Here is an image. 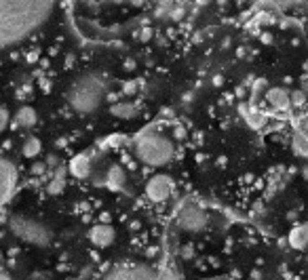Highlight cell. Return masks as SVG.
Wrapping results in <instances>:
<instances>
[{"label": "cell", "instance_id": "6da1fadb", "mask_svg": "<svg viewBox=\"0 0 308 280\" xmlns=\"http://www.w3.org/2000/svg\"><path fill=\"white\" fill-rule=\"evenodd\" d=\"M53 3H0V49L21 43L53 15Z\"/></svg>", "mask_w": 308, "mask_h": 280}, {"label": "cell", "instance_id": "30bf717a", "mask_svg": "<svg viewBox=\"0 0 308 280\" xmlns=\"http://www.w3.org/2000/svg\"><path fill=\"white\" fill-rule=\"evenodd\" d=\"M89 238H91V242H93L95 247L106 249V247H110L112 242H114L116 232H114V228H112L110 223H97L95 228H91Z\"/></svg>", "mask_w": 308, "mask_h": 280}, {"label": "cell", "instance_id": "4316f807", "mask_svg": "<svg viewBox=\"0 0 308 280\" xmlns=\"http://www.w3.org/2000/svg\"><path fill=\"white\" fill-rule=\"evenodd\" d=\"M260 38H262V43H264V45H270V43H272V34H262Z\"/></svg>", "mask_w": 308, "mask_h": 280}, {"label": "cell", "instance_id": "5bb4252c", "mask_svg": "<svg viewBox=\"0 0 308 280\" xmlns=\"http://www.w3.org/2000/svg\"><path fill=\"white\" fill-rule=\"evenodd\" d=\"M110 114L114 118H120V120H131L137 116V106L129 103V101H118L110 108Z\"/></svg>", "mask_w": 308, "mask_h": 280}, {"label": "cell", "instance_id": "603a6c76", "mask_svg": "<svg viewBox=\"0 0 308 280\" xmlns=\"http://www.w3.org/2000/svg\"><path fill=\"white\" fill-rule=\"evenodd\" d=\"M137 38L142 40V43H148V40L152 38V27H148V25H146V27H142V30L137 32Z\"/></svg>", "mask_w": 308, "mask_h": 280}, {"label": "cell", "instance_id": "44dd1931", "mask_svg": "<svg viewBox=\"0 0 308 280\" xmlns=\"http://www.w3.org/2000/svg\"><path fill=\"white\" fill-rule=\"evenodd\" d=\"M9 112H7V108H3L0 106V133H3L7 127H9Z\"/></svg>", "mask_w": 308, "mask_h": 280}, {"label": "cell", "instance_id": "ba28073f", "mask_svg": "<svg viewBox=\"0 0 308 280\" xmlns=\"http://www.w3.org/2000/svg\"><path fill=\"white\" fill-rule=\"evenodd\" d=\"M17 186V171L9 160L0 158V204L11 200L13 192Z\"/></svg>", "mask_w": 308, "mask_h": 280}, {"label": "cell", "instance_id": "52a82bcc", "mask_svg": "<svg viewBox=\"0 0 308 280\" xmlns=\"http://www.w3.org/2000/svg\"><path fill=\"white\" fill-rule=\"evenodd\" d=\"M173 194V181L167 175H152L146 184V196L152 202H165Z\"/></svg>", "mask_w": 308, "mask_h": 280}, {"label": "cell", "instance_id": "3957f363", "mask_svg": "<svg viewBox=\"0 0 308 280\" xmlns=\"http://www.w3.org/2000/svg\"><path fill=\"white\" fill-rule=\"evenodd\" d=\"M133 152H135V158L148 166H165L175 156V148L169 139L150 129H146L144 133H139L135 137Z\"/></svg>", "mask_w": 308, "mask_h": 280}, {"label": "cell", "instance_id": "ac0fdd59", "mask_svg": "<svg viewBox=\"0 0 308 280\" xmlns=\"http://www.w3.org/2000/svg\"><path fill=\"white\" fill-rule=\"evenodd\" d=\"M40 150H43V144H40L38 137H27L21 146V154L25 158H36L40 154Z\"/></svg>", "mask_w": 308, "mask_h": 280}, {"label": "cell", "instance_id": "9c48e42d", "mask_svg": "<svg viewBox=\"0 0 308 280\" xmlns=\"http://www.w3.org/2000/svg\"><path fill=\"white\" fill-rule=\"evenodd\" d=\"M291 150H293V154H296V156L308 160V118L302 120L298 127H296V131H293Z\"/></svg>", "mask_w": 308, "mask_h": 280}, {"label": "cell", "instance_id": "83f0119b", "mask_svg": "<svg viewBox=\"0 0 308 280\" xmlns=\"http://www.w3.org/2000/svg\"><path fill=\"white\" fill-rule=\"evenodd\" d=\"M175 137H177V139H184V137H186L184 127H177V129H175Z\"/></svg>", "mask_w": 308, "mask_h": 280}, {"label": "cell", "instance_id": "484cf974", "mask_svg": "<svg viewBox=\"0 0 308 280\" xmlns=\"http://www.w3.org/2000/svg\"><path fill=\"white\" fill-rule=\"evenodd\" d=\"M122 93H125V95H133V93H135V85H133V82H127V85H122Z\"/></svg>", "mask_w": 308, "mask_h": 280}, {"label": "cell", "instance_id": "277c9868", "mask_svg": "<svg viewBox=\"0 0 308 280\" xmlns=\"http://www.w3.org/2000/svg\"><path fill=\"white\" fill-rule=\"evenodd\" d=\"M9 230L13 236H17L19 240L34 244V247H47L51 242V230L40 223L38 219H30L23 215H15L9 219Z\"/></svg>", "mask_w": 308, "mask_h": 280}, {"label": "cell", "instance_id": "2e32d148", "mask_svg": "<svg viewBox=\"0 0 308 280\" xmlns=\"http://www.w3.org/2000/svg\"><path fill=\"white\" fill-rule=\"evenodd\" d=\"M289 244L291 249L302 251L308 247V226H296L289 232Z\"/></svg>", "mask_w": 308, "mask_h": 280}, {"label": "cell", "instance_id": "f546056e", "mask_svg": "<svg viewBox=\"0 0 308 280\" xmlns=\"http://www.w3.org/2000/svg\"><path fill=\"white\" fill-rule=\"evenodd\" d=\"M125 67H127V69H133V67H135V63H133V59H129V61H127V65H125Z\"/></svg>", "mask_w": 308, "mask_h": 280}, {"label": "cell", "instance_id": "ffe728a7", "mask_svg": "<svg viewBox=\"0 0 308 280\" xmlns=\"http://www.w3.org/2000/svg\"><path fill=\"white\" fill-rule=\"evenodd\" d=\"M306 97H308V95H306L302 89H296V91L289 93V99H291L293 106H304V103H306Z\"/></svg>", "mask_w": 308, "mask_h": 280}, {"label": "cell", "instance_id": "4fadbf2b", "mask_svg": "<svg viewBox=\"0 0 308 280\" xmlns=\"http://www.w3.org/2000/svg\"><path fill=\"white\" fill-rule=\"evenodd\" d=\"M125 181H127V173L120 164H112L108 169V175H106V186L110 190H120L125 188Z\"/></svg>", "mask_w": 308, "mask_h": 280}, {"label": "cell", "instance_id": "d4e9b609", "mask_svg": "<svg viewBox=\"0 0 308 280\" xmlns=\"http://www.w3.org/2000/svg\"><path fill=\"white\" fill-rule=\"evenodd\" d=\"M181 257H184V259H192V257H194V249H192V244H186L184 249H181Z\"/></svg>", "mask_w": 308, "mask_h": 280}, {"label": "cell", "instance_id": "5b68a950", "mask_svg": "<svg viewBox=\"0 0 308 280\" xmlns=\"http://www.w3.org/2000/svg\"><path fill=\"white\" fill-rule=\"evenodd\" d=\"M102 280H177L169 268H150L142 263L116 265Z\"/></svg>", "mask_w": 308, "mask_h": 280}, {"label": "cell", "instance_id": "7402d4cb", "mask_svg": "<svg viewBox=\"0 0 308 280\" xmlns=\"http://www.w3.org/2000/svg\"><path fill=\"white\" fill-rule=\"evenodd\" d=\"M171 9H173V11L169 13V17H171L173 21H179L181 17H184V15H186V11H184V7H179V5H177V7H171Z\"/></svg>", "mask_w": 308, "mask_h": 280}, {"label": "cell", "instance_id": "4dcf8cb0", "mask_svg": "<svg viewBox=\"0 0 308 280\" xmlns=\"http://www.w3.org/2000/svg\"><path fill=\"white\" fill-rule=\"evenodd\" d=\"M302 91H304V93H306V95H308V78H306V80H304V87H302Z\"/></svg>", "mask_w": 308, "mask_h": 280}, {"label": "cell", "instance_id": "1f68e13d", "mask_svg": "<svg viewBox=\"0 0 308 280\" xmlns=\"http://www.w3.org/2000/svg\"><path fill=\"white\" fill-rule=\"evenodd\" d=\"M0 280H7V278H5V276H3V274H0Z\"/></svg>", "mask_w": 308, "mask_h": 280}, {"label": "cell", "instance_id": "f1b7e54d", "mask_svg": "<svg viewBox=\"0 0 308 280\" xmlns=\"http://www.w3.org/2000/svg\"><path fill=\"white\" fill-rule=\"evenodd\" d=\"M302 177L308 181V164H304V166H302Z\"/></svg>", "mask_w": 308, "mask_h": 280}, {"label": "cell", "instance_id": "7a4b0ae2", "mask_svg": "<svg viewBox=\"0 0 308 280\" xmlns=\"http://www.w3.org/2000/svg\"><path fill=\"white\" fill-rule=\"evenodd\" d=\"M106 95V87H104V78L100 74H85L80 76L72 87L68 91V103L76 114L87 116L100 108L102 99Z\"/></svg>", "mask_w": 308, "mask_h": 280}, {"label": "cell", "instance_id": "cb8c5ba5", "mask_svg": "<svg viewBox=\"0 0 308 280\" xmlns=\"http://www.w3.org/2000/svg\"><path fill=\"white\" fill-rule=\"evenodd\" d=\"M30 171H32V175H43L47 171V162H34Z\"/></svg>", "mask_w": 308, "mask_h": 280}, {"label": "cell", "instance_id": "d6986e66", "mask_svg": "<svg viewBox=\"0 0 308 280\" xmlns=\"http://www.w3.org/2000/svg\"><path fill=\"white\" fill-rule=\"evenodd\" d=\"M104 144H106V146H110V148H120V146L127 144V137L120 135V133H114V135L106 137V139H104Z\"/></svg>", "mask_w": 308, "mask_h": 280}, {"label": "cell", "instance_id": "8fae6325", "mask_svg": "<svg viewBox=\"0 0 308 280\" xmlns=\"http://www.w3.org/2000/svg\"><path fill=\"white\" fill-rule=\"evenodd\" d=\"M68 173L74 175L76 179H87L91 175V158L87 154H76L68 164Z\"/></svg>", "mask_w": 308, "mask_h": 280}, {"label": "cell", "instance_id": "e0dca14e", "mask_svg": "<svg viewBox=\"0 0 308 280\" xmlns=\"http://www.w3.org/2000/svg\"><path fill=\"white\" fill-rule=\"evenodd\" d=\"M66 175H68L66 166H57V171H55L53 179L49 181V186H47V190H49L51 196H59L64 192V188H66Z\"/></svg>", "mask_w": 308, "mask_h": 280}, {"label": "cell", "instance_id": "8992f818", "mask_svg": "<svg viewBox=\"0 0 308 280\" xmlns=\"http://www.w3.org/2000/svg\"><path fill=\"white\" fill-rule=\"evenodd\" d=\"M207 223H209V217H207V213L203 211L201 206H197L194 202L181 204L179 213H177V226L181 230L199 234V232H203L207 228Z\"/></svg>", "mask_w": 308, "mask_h": 280}, {"label": "cell", "instance_id": "7c38bea8", "mask_svg": "<svg viewBox=\"0 0 308 280\" xmlns=\"http://www.w3.org/2000/svg\"><path fill=\"white\" fill-rule=\"evenodd\" d=\"M266 99H268V103L276 110H287L291 106V99H289V91L283 89V87H272L266 91Z\"/></svg>", "mask_w": 308, "mask_h": 280}, {"label": "cell", "instance_id": "9a60e30c", "mask_svg": "<svg viewBox=\"0 0 308 280\" xmlns=\"http://www.w3.org/2000/svg\"><path fill=\"white\" fill-rule=\"evenodd\" d=\"M15 122L19 124V127L23 129H32L34 124L38 122V114H36V110L30 108V106H23L17 110V114H15Z\"/></svg>", "mask_w": 308, "mask_h": 280}]
</instances>
